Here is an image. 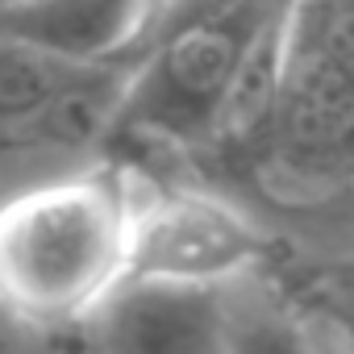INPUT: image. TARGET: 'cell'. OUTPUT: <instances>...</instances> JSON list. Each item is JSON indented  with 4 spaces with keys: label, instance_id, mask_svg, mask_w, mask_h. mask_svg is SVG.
Returning <instances> with one entry per match:
<instances>
[{
    "label": "cell",
    "instance_id": "obj_8",
    "mask_svg": "<svg viewBox=\"0 0 354 354\" xmlns=\"http://www.w3.org/2000/svg\"><path fill=\"white\" fill-rule=\"evenodd\" d=\"M221 354H329L313 321L259 275L221 288Z\"/></svg>",
    "mask_w": 354,
    "mask_h": 354
},
{
    "label": "cell",
    "instance_id": "obj_9",
    "mask_svg": "<svg viewBox=\"0 0 354 354\" xmlns=\"http://www.w3.org/2000/svg\"><path fill=\"white\" fill-rule=\"evenodd\" d=\"M80 71V63L0 38V150H9Z\"/></svg>",
    "mask_w": 354,
    "mask_h": 354
},
{
    "label": "cell",
    "instance_id": "obj_1",
    "mask_svg": "<svg viewBox=\"0 0 354 354\" xmlns=\"http://www.w3.org/2000/svg\"><path fill=\"white\" fill-rule=\"evenodd\" d=\"M146 180L113 158L0 201V308L26 329L92 317L129 275Z\"/></svg>",
    "mask_w": 354,
    "mask_h": 354
},
{
    "label": "cell",
    "instance_id": "obj_11",
    "mask_svg": "<svg viewBox=\"0 0 354 354\" xmlns=\"http://www.w3.org/2000/svg\"><path fill=\"white\" fill-rule=\"evenodd\" d=\"M0 5H9V0H0Z\"/></svg>",
    "mask_w": 354,
    "mask_h": 354
},
{
    "label": "cell",
    "instance_id": "obj_7",
    "mask_svg": "<svg viewBox=\"0 0 354 354\" xmlns=\"http://www.w3.org/2000/svg\"><path fill=\"white\" fill-rule=\"evenodd\" d=\"M133 59L138 55L84 67L9 150H34V154H55V158L104 150L117 125L129 75H133Z\"/></svg>",
    "mask_w": 354,
    "mask_h": 354
},
{
    "label": "cell",
    "instance_id": "obj_6",
    "mask_svg": "<svg viewBox=\"0 0 354 354\" xmlns=\"http://www.w3.org/2000/svg\"><path fill=\"white\" fill-rule=\"evenodd\" d=\"M154 0H9L0 5V38L63 63H113L142 50Z\"/></svg>",
    "mask_w": 354,
    "mask_h": 354
},
{
    "label": "cell",
    "instance_id": "obj_2",
    "mask_svg": "<svg viewBox=\"0 0 354 354\" xmlns=\"http://www.w3.org/2000/svg\"><path fill=\"white\" fill-rule=\"evenodd\" d=\"M254 180L292 209L346 196L354 175V0H288L279 88Z\"/></svg>",
    "mask_w": 354,
    "mask_h": 354
},
{
    "label": "cell",
    "instance_id": "obj_3",
    "mask_svg": "<svg viewBox=\"0 0 354 354\" xmlns=\"http://www.w3.org/2000/svg\"><path fill=\"white\" fill-rule=\"evenodd\" d=\"M283 0H213L162 26L133 59L109 142L201 150L213 142L225 96Z\"/></svg>",
    "mask_w": 354,
    "mask_h": 354
},
{
    "label": "cell",
    "instance_id": "obj_4",
    "mask_svg": "<svg viewBox=\"0 0 354 354\" xmlns=\"http://www.w3.org/2000/svg\"><path fill=\"white\" fill-rule=\"evenodd\" d=\"M267 246V230L230 196L209 188L146 184L133 217L125 279L221 292L259 275Z\"/></svg>",
    "mask_w": 354,
    "mask_h": 354
},
{
    "label": "cell",
    "instance_id": "obj_5",
    "mask_svg": "<svg viewBox=\"0 0 354 354\" xmlns=\"http://www.w3.org/2000/svg\"><path fill=\"white\" fill-rule=\"evenodd\" d=\"M104 354H221V292L125 279L96 313Z\"/></svg>",
    "mask_w": 354,
    "mask_h": 354
},
{
    "label": "cell",
    "instance_id": "obj_10",
    "mask_svg": "<svg viewBox=\"0 0 354 354\" xmlns=\"http://www.w3.org/2000/svg\"><path fill=\"white\" fill-rule=\"evenodd\" d=\"M34 354H104L96 321H59V325H34Z\"/></svg>",
    "mask_w": 354,
    "mask_h": 354
}]
</instances>
